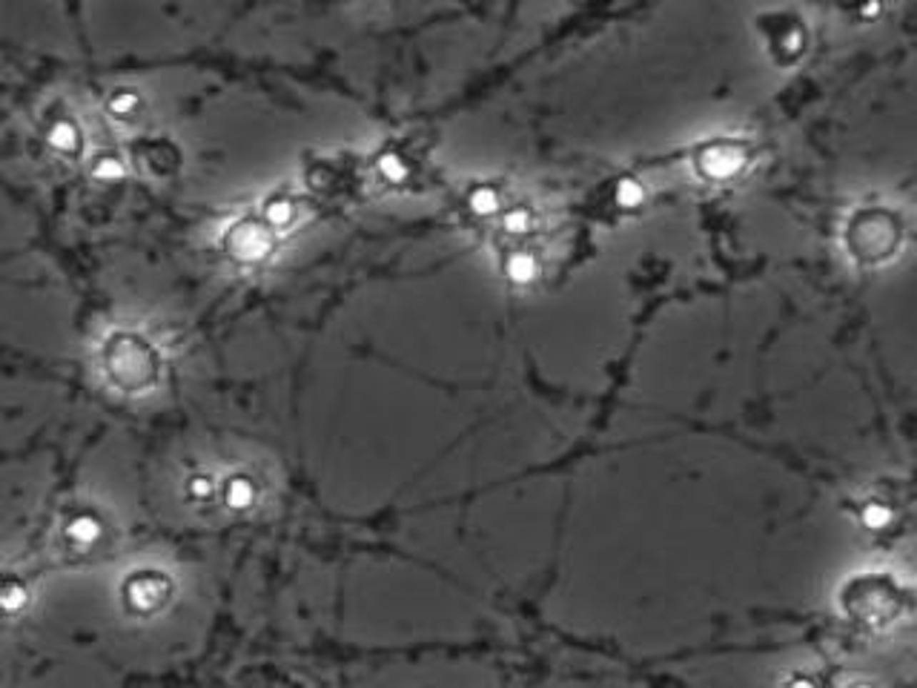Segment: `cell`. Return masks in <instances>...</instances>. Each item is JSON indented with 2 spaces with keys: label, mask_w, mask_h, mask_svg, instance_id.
<instances>
[{
  "label": "cell",
  "mask_w": 917,
  "mask_h": 688,
  "mask_svg": "<svg viewBox=\"0 0 917 688\" xmlns=\"http://www.w3.org/2000/svg\"><path fill=\"white\" fill-rule=\"evenodd\" d=\"M129 164H126V155L115 152V149H98L92 158H89V175L95 181H104V184H112V181H121L126 175Z\"/></svg>",
  "instance_id": "obj_6"
},
{
  "label": "cell",
  "mask_w": 917,
  "mask_h": 688,
  "mask_svg": "<svg viewBox=\"0 0 917 688\" xmlns=\"http://www.w3.org/2000/svg\"><path fill=\"white\" fill-rule=\"evenodd\" d=\"M126 164L135 166L144 178L172 181L184 166V152L169 135H138L126 144Z\"/></svg>",
  "instance_id": "obj_1"
},
{
  "label": "cell",
  "mask_w": 917,
  "mask_h": 688,
  "mask_svg": "<svg viewBox=\"0 0 917 688\" xmlns=\"http://www.w3.org/2000/svg\"><path fill=\"white\" fill-rule=\"evenodd\" d=\"M794 688H811L808 682H794Z\"/></svg>",
  "instance_id": "obj_8"
},
{
  "label": "cell",
  "mask_w": 917,
  "mask_h": 688,
  "mask_svg": "<svg viewBox=\"0 0 917 688\" xmlns=\"http://www.w3.org/2000/svg\"><path fill=\"white\" fill-rule=\"evenodd\" d=\"M41 132H44V141L46 146L64 158V161H81L84 158V149H86V132L81 126V121L64 106V104H55L44 112L41 118Z\"/></svg>",
  "instance_id": "obj_3"
},
{
  "label": "cell",
  "mask_w": 917,
  "mask_h": 688,
  "mask_svg": "<svg viewBox=\"0 0 917 688\" xmlns=\"http://www.w3.org/2000/svg\"><path fill=\"white\" fill-rule=\"evenodd\" d=\"M224 250L239 264H261L276 250V233L261 218H239L226 226Z\"/></svg>",
  "instance_id": "obj_2"
},
{
  "label": "cell",
  "mask_w": 917,
  "mask_h": 688,
  "mask_svg": "<svg viewBox=\"0 0 917 688\" xmlns=\"http://www.w3.org/2000/svg\"><path fill=\"white\" fill-rule=\"evenodd\" d=\"M296 218H299V198H296L293 192L279 189V192H273V195L264 198V204H261V221L273 229V233L293 226Z\"/></svg>",
  "instance_id": "obj_5"
},
{
  "label": "cell",
  "mask_w": 917,
  "mask_h": 688,
  "mask_svg": "<svg viewBox=\"0 0 917 688\" xmlns=\"http://www.w3.org/2000/svg\"><path fill=\"white\" fill-rule=\"evenodd\" d=\"M106 115L115 121V124H124V126H132L138 121H144V112H146V98L141 89L135 86H115L106 101Z\"/></svg>",
  "instance_id": "obj_4"
},
{
  "label": "cell",
  "mask_w": 917,
  "mask_h": 688,
  "mask_svg": "<svg viewBox=\"0 0 917 688\" xmlns=\"http://www.w3.org/2000/svg\"><path fill=\"white\" fill-rule=\"evenodd\" d=\"M511 276H516V279H531V276H533L531 261H528V259H519V264L511 267Z\"/></svg>",
  "instance_id": "obj_7"
}]
</instances>
